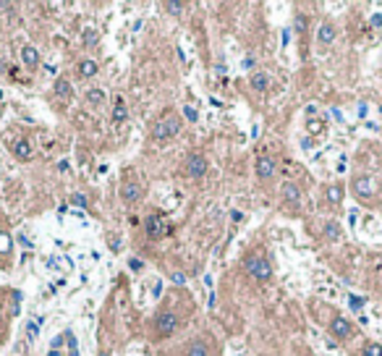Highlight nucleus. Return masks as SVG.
Instances as JSON below:
<instances>
[{
	"instance_id": "1",
	"label": "nucleus",
	"mask_w": 382,
	"mask_h": 356,
	"mask_svg": "<svg viewBox=\"0 0 382 356\" xmlns=\"http://www.w3.org/2000/svg\"><path fill=\"white\" fill-rule=\"evenodd\" d=\"M243 267H246V272L251 278L257 280H270L272 278V267H270V260H267L264 254H249L246 260H243Z\"/></svg>"
},
{
	"instance_id": "2",
	"label": "nucleus",
	"mask_w": 382,
	"mask_h": 356,
	"mask_svg": "<svg viewBox=\"0 0 382 356\" xmlns=\"http://www.w3.org/2000/svg\"><path fill=\"white\" fill-rule=\"evenodd\" d=\"M178 131H181V118L178 116H165L152 126V139L165 142V139H170V136H175Z\"/></svg>"
},
{
	"instance_id": "3",
	"label": "nucleus",
	"mask_w": 382,
	"mask_h": 356,
	"mask_svg": "<svg viewBox=\"0 0 382 356\" xmlns=\"http://www.w3.org/2000/svg\"><path fill=\"white\" fill-rule=\"evenodd\" d=\"M50 356H79V346H76V338L71 330L60 332V335L52 340Z\"/></svg>"
},
{
	"instance_id": "4",
	"label": "nucleus",
	"mask_w": 382,
	"mask_h": 356,
	"mask_svg": "<svg viewBox=\"0 0 382 356\" xmlns=\"http://www.w3.org/2000/svg\"><path fill=\"white\" fill-rule=\"evenodd\" d=\"M155 332L160 338H167V335H173L175 330H178V317L175 314H170V312H160L157 317H155Z\"/></svg>"
},
{
	"instance_id": "5",
	"label": "nucleus",
	"mask_w": 382,
	"mask_h": 356,
	"mask_svg": "<svg viewBox=\"0 0 382 356\" xmlns=\"http://www.w3.org/2000/svg\"><path fill=\"white\" fill-rule=\"evenodd\" d=\"M144 231H147V238L152 241H157V238H163L165 233H167V225H165V217L160 215V212H155V215H149L147 220H144Z\"/></svg>"
},
{
	"instance_id": "6",
	"label": "nucleus",
	"mask_w": 382,
	"mask_h": 356,
	"mask_svg": "<svg viewBox=\"0 0 382 356\" xmlns=\"http://www.w3.org/2000/svg\"><path fill=\"white\" fill-rule=\"evenodd\" d=\"M330 332L338 340H348L351 335H354V325H351L348 320H343V317H333L330 320Z\"/></svg>"
},
{
	"instance_id": "7",
	"label": "nucleus",
	"mask_w": 382,
	"mask_h": 356,
	"mask_svg": "<svg viewBox=\"0 0 382 356\" xmlns=\"http://www.w3.org/2000/svg\"><path fill=\"white\" fill-rule=\"evenodd\" d=\"M204 173H207V160H204L202 155H189V160H186V176L202 178Z\"/></svg>"
},
{
	"instance_id": "8",
	"label": "nucleus",
	"mask_w": 382,
	"mask_h": 356,
	"mask_svg": "<svg viewBox=\"0 0 382 356\" xmlns=\"http://www.w3.org/2000/svg\"><path fill=\"white\" fill-rule=\"evenodd\" d=\"M120 199L123 202H139L142 199V186L139 181H123V186H120Z\"/></svg>"
},
{
	"instance_id": "9",
	"label": "nucleus",
	"mask_w": 382,
	"mask_h": 356,
	"mask_svg": "<svg viewBox=\"0 0 382 356\" xmlns=\"http://www.w3.org/2000/svg\"><path fill=\"white\" fill-rule=\"evenodd\" d=\"M354 191H356V196H372L377 191V184H374V178H369V176H358L354 181Z\"/></svg>"
},
{
	"instance_id": "10",
	"label": "nucleus",
	"mask_w": 382,
	"mask_h": 356,
	"mask_svg": "<svg viewBox=\"0 0 382 356\" xmlns=\"http://www.w3.org/2000/svg\"><path fill=\"white\" fill-rule=\"evenodd\" d=\"M272 173H275V160H272V157H259V160H257V176L259 178H270L272 176Z\"/></svg>"
},
{
	"instance_id": "11",
	"label": "nucleus",
	"mask_w": 382,
	"mask_h": 356,
	"mask_svg": "<svg viewBox=\"0 0 382 356\" xmlns=\"http://www.w3.org/2000/svg\"><path fill=\"white\" fill-rule=\"evenodd\" d=\"M283 196H286L288 204H299L301 202V189L293 184V181H288L286 186H283Z\"/></svg>"
},
{
	"instance_id": "12",
	"label": "nucleus",
	"mask_w": 382,
	"mask_h": 356,
	"mask_svg": "<svg viewBox=\"0 0 382 356\" xmlns=\"http://www.w3.org/2000/svg\"><path fill=\"white\" fill-rule=\"evenodd\" d=\"M13 155H16L19 160H29V157H32V144H29L26 139H19L16 144H13Z\"/></svg>"
},
{
	"instance_id": "13",
	"label": "nucleus",
	"mask_w": 382,
	"mask_h": 356,
	"mask_svg": "<svg viewBox=\"0 0 382 356\" xmlns=\"http://www.w3.org/2000/svg\"><path fill=\"white\" fill-rule=\"evenodd\" d=\"M317 40L322 42V45L335 42V26L333 24H322V26H319V32H317Z\"/></svg>"
},
{
	"instance_id": "14",
	"label": "nucleus",
	"mask_w": 382,
	"mask_h": 356,
	"mask_svg": "<svg viewBox=\"0 0 382 356\" xmlns=\"http://www.w3.org/2000/svg\"><path fill=\"white\" fill-rule=\"evenodd\" d=\"M21 58H24V63H26L29 68H37V63H40V52H37L32 45H26V47L21 50Z\"/></svg>"
},
{
	"instance_id": "15",
	"label": "nucleus",
	"mask_w": 382,
	"mask_h": 356,
	"mask_svg": "<svg viewBox=\"0 0 382 356\" xmlns=\"http://www.w3.org/2000/svg\"><path fill=\"white\" fill-rule=\"evenodd\" d=\"M186 356H210V354H207V346H204L202 340H194V343L186 346Z\"/></svg>"
},
{
	"instance_id": "16",
	"label": "nucleus",
	"mask_w": 382,
	"mask_h": 356,
	"mask_svg": "<svg viewBox=\"0 0 382 356\" xmlns=\"http://www.w3.org/2000/svg\"><path fill=\"white\" fill-rule=\"evenodd\" d=\"M79 73L84 79L95 76V73H97V63H95V60H81V63H79Z\"/></svg>"
},
{
	"instance_id": "17",
	"label": "nucleus",
	"mask_w": 382,
	"mask_h": 356,
	"mask_svg": "<svg viewBox=\"0 0 382 356\" xmlns=\"http://www.w3.org/2000/svg\"><path fill=\"white\" fill-rule=\"evenodd\" d=\"M55 95H58V97H71L73 89H71V84H68L66 79H58V81H55Z\"/></svg>"
},
{
	"instance_id": "18",
	"label": "nucleus",
	"mask_w": 382,
	"mask_h": 356,
	"mask_svg": "<svg viewBox=\"0 0 382 356\" xmlns=\"http://www.w3.org/2000/svg\"><path fill=\"white\" fill-rule=\"evenodd\" d=\"M113 118H116L118 123H120V120H126V102L120 100V97H116V110H113Z\"/></svg>"
},
{
	"instance_id": "19",
	"label": "nucleus",
	"mask_w": 382,
	"mask_h": 356,
	"mask_svg": "<svg viewBox=\"0 0 382 356\" xmlns=\"http://www.w3.org/2000/svg\"><path fill=\"white\" fill-rule=\"evenodd\" d=\"M322 236H325V238H333V241H335V238H340V228H338V223H327V225H325V231H322Z\"/></svg>"
},
{
	"instance_id": "20",
	"label": "nucleus",
	"mask_w": 382,
	"mask_h": 356,
	"mask_svg": "<svg viewBox=\"0 0 382 356\" xmlns=\"http://www.w3.org/2000/svg\"><path fill=\"white\" fill-rule=\"evenodd\" d=\"M251 87L259 89V92L267 89V76H264V73H254V76H251Z\"/></svg>"
},
{
	"instance_id": "21",
	"label": "nucleus",
	"mask_w": 382,
	"mask_h": 356,
	"mask_svg": "<svg viewBox=\"0 0 382 356\" xmlns=\"http://www.w3.org/2000/svg\"><path fill=\"white\" fill-rule=\"evenodd\" d=\"M361 356H382V346L380 343H366Z\"/></svg>"
},
{
	"instance_id": "22",
	"label": "nucleus",
	"mask_w": 382,
	"mask_h": 356,
	"mask_svg": "<svg viewBox=\"0 0 382 356\" xmlns=\"http://www.w3.org/2000/svg\"><path fill=\"white\" fill-rule=\"evenodd\" d=\"M11 252V236H8V233H3V231H0V254H8Z\"/></svg>"
},
{
	"instance_id": "23",
	"label": "nucleus",
	"mask_w": 382,
	"mask_h": 356,
	"mask_svg": "<svg viewBox=\"0 0 382 356\" xmlns=\"http://www.w3.org/2000/svg\"><path fill=\"white\" fill-rule=\"evenodd\" d=\"M102 97H105V95L100 92V89H92V92L87 95V100H89L92 105H97V102H100V100H102Z\"/></svg>"
},
{
	"instance_id": "24",
	"label": "nucleus",
	"mask_w": 382,
	"mask_h": 356,
	"mask_svg": "<svg viewBox=\"0 0 382 356\" xmlns=\"http://www.w3.org/2000/svg\"><path fill=\"white\" fill-rule=\"evenodd\" d=\"M327 199H330V202H338V199H340V189H338V186H330V189H327Z\"/></svg>"
},
{
	"instance_id": "25",
	"label": "nucleus",
	"mask_w": 382,
	"mask_h": 356,
	"mask_svg": "<svg viewBox=\"0 0 382 356\" xmlns=\"http://www.w3.org/2000/svg\"><path fill=\"white\" fill-rule=\"evenodd\" d=\"M71 202L76 204V207H87V196H84V194H73Z\"/></svg>"
},
{
	"instance_id": "26",
	"label": "nucleus",
	"mask_w": 382,
	"mask_h": 356,
	"mask_svg": "<svg viewBox=\"0 0 382 356\" xmlns=\"http://www.w3.org/2000/svg\"><path fill=\"white\" fill-rule=\"evenodd\" d=\"M165 8L170 11V13H181L183 11V3H173V0H170V3H165Z\"/></svg>"
},
{
	"instance_id": "27",
	"label": "nucleus",
	"mask_w": 382,
	"mask_h": 356,
	"mask_svg": "<svg viewBox=\"0 0 382 356\" xmlns=\"http://www.w3.org/2000/svg\"><path fill=\"white\" fill-rule=\"evenodd\" d=\"M296 29H299V32H304V29H307V19H304V16L296 19Z\"/></svg>"
},
{
	"instance_id": "28",
	"label": "nucleus",
	"mask_w": 382,
	"mask_h": 356,
	"mask_svg": "<svg viewBox=\"0 0 382 356\" xmlns=\"http://www.w3.org/2000/svg\"><path fill=\"white\" fill-rule=\"evenodd\" d=\"M128 267H131L134 272H139L142 270V260H131V262H128Z\"/></svg>"
},
{
	"instance_id": "29",
	"label": "nucleus",
	"mask_w": 382,
	"mask_h": 356,
	"mask_svg": "<svg viewBox=\"0 0 382 356\" xmlns=\"http://www.w3.org/2000/svg\"><path fill=\"white\" fill-rule=\"evenodd\" d=\"M351 309H361V299L351 296Z\"/></svg>"
},
{
	"instance_id": "30",
	"label": "nucleus",
	"mask_w": 382,
	"mask_h": 356,
	"mask_svg": "<svg viewBox=\"0 0 382 356\" xmlns=\"http://www.w3.org/2000/svg\"><path fill=\"white\" fill-rule=\"evenodd\" d=\"M170 278L175 280V283H183V275H181V272H170Z\"/></svg>"
}]
</instances>
